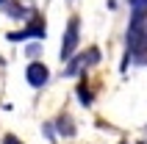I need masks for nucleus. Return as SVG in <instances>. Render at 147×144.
Listing matches in <instances>:
<instances>
[{
  "label": "nucleus",
  "mask_w": 147,
  "mask_h": 144,
  "mask_svg": "<svg viewBox=\"0 0 147 144\" xmlns=\"http://www.w3.org/2000/svg\"><path fill=\"white\" fill-rule=\"evenodd\" d=\"M78 94H81V103H83V105H92V92H89L86 86L78 89Z\"/></svg>",
  "instance_id": "nucleus-8"
},
{
  "label": "nucleus",
  "mask_w": 147,
  "mask_h": 144,
  "mask_svg": "<svg viewBox=\"0 0 147 144\" xmlns=\"http://www.w3.org/2000/svg\"><path fill=\"white\" fill-rule=\"evenodd\" d=\"M147 53V14H133L128 28V56L142 58Z\"/></svg>",
  "instance_id": "nucleus-1"
},
{
  "label": "nucleus",
  "mask_w": 147,
  "mask_h": 144,
  "mask_svg": "<svg viewBox=\"0 0 147 144\" xmlns=\"http://www.w3.org/2000/svg\"><path fill=\"white\" fill-rule=\"evenodd\" d=\"M25 78H28V83H31V86H45V83H47L50 80V69L45 64H39V61H33V64H28V69H25Z\"/></svg>",
  "instance_id": "nucleus-4"
},
{
  "label": "nucleus",
  "mask_w": 147,
  "mask_h": 144,
  "mask_svg": "<svg viewBox=\"0 0 147 144\" xmlns=\"http://www.w3.org/2000/svg\"><path fill=\"white\" fill-rule=\"evenodd\" d=\"M97 61H100V50H97V47H89L86 53L72 56L69 61H67V75H69V78H75V75H81L83 69H89V67L97 64Z\"/></svg>",
  "instance_id": "nucleus-3"
},
{
  "label": "nucleus",
  "mask_w": 147,
  "mask_h": 144,
  "mask_svg": "<svg viewBox=\"0 0 147 144\" xmlns=\"http://www.w3.org/2000/svg\"><path fill=\"white\" fill-rule=\"evenodd\" d=\"M78 39H81V20H78V17H72V20L67 22L64 39H61V61H69V58L75 56Z\"/></svg>",
  "instance_id": "nucleus-2"
},
{
  "label": "nucleus",
  "mask_w": 147,
  "mask_h": 144,
  "mask_svg": "<svg viewBox=\"0 0 147 144\" xmlns=\"http://www.w3.org/2000/svg\"><path fill=\"white\" fill-rule=\"evenodd\" d=\"M25 36H45V20H42L39 14H33V22L25 28V31H20V33H14L11 39H25Z\"/></svg>",
  "instance_id": "nucleus-5"
},
{
  "label": "nucleus",
  "mask_w": 147,
  "mask_h": 144,
  "mask_svg": "<svg viewBox=\"0 0 147 144\" xmlns=\"http://www.w3.org/2000/svg\"><path fill=\"white\" fill-rule=\"evenodd\" d=\"M3 3H6V0H0V6H3Z\"/></svg>",
  "instance_id": "nucleus-10"
},
{
  "label": "nucleus",
  "mask_w": 147,
  "mask_h": 144,
  "mask_svg": "<svg viewBox=\"0 0 147 144\" xmlns=\"http://www.w3.org/2000/svg\"><path fill=\"white\" fill-rule=\"evenodd\" d=\"M133 14H147V0H131Z\"/></svg>",
  "instance_id": "nucleus-7"
},
{
  "label": "nucleus",
  "mask_w": 147,
  "mask_h": 144,
  "mask_svg": "<svg viewBox=\"0 0 147 144\" xmlns=\"http://www.w3.org/2000/svg\"><path fill=\"white\" fill-rule=\"evenodd\" d=\"M58 130H61L64 136H72V133H75L72 119H69V116H58Z\"/></svg>",
  "instance_id": "nucleus-6"
},
{
  "label": "nucleus",
  "mask_w": 147,
  "mask_h": 144,
  "mask_svg": "<svg viewBox=\"0 0 147 144\" xmlns=\"http://www.w3.org/2000/svg\"><path fill=\"white\" fill-rule=\"evenodd\" d=\"M3 144H22V141H20L17 136H6V139H3Z\"/></svg>",
  "instance_id": "nucleus-9"
}]
</instances>
